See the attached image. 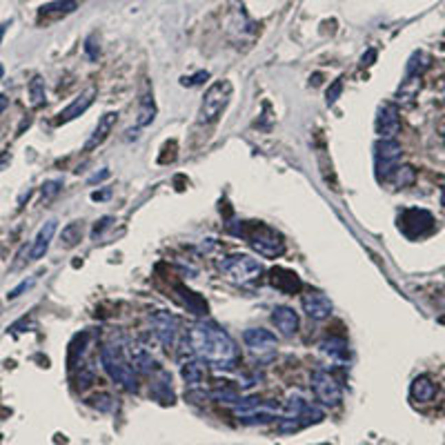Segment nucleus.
I'll return each mask as SVG.
<instances>
[{
    "instance_id": "6ab92c4d",
    "label": "nucleus",
    "mask_w": 445,
    "mask_h": 445,
    "mask_svg": "<svg viewBox=\"0 0 445 445\" xmlns=\"http://www.w3.org/2000/svg\"><path fill=\"white\" fill-rule=\"evenodd\" d=\"M321 352H323L329 361H338L343 363L347 358V340L345 338H338V336H332L321 343Z\"/></svg>"
},
{
    "instance_id": "bb28decb",
    "label": "nucleus",
    "mask_w": 445,
    "mask_h": 445,
    "mask_svg": "<svg viewBox=\"0 0 445 445\" xmlns=\"http://www.w3.org/2000/svg\"><path fill=\"white\" fill-rule=\"evenodd\" d=\"M390 181H394L396 187H410L414 181H416V172H414V167L410 165H399V169L392 174Z\"/></svg>"
},
{
    "instance_id": "79ce46f5",
    "label": "nucleus",
    "mask_w": 445,
    "mask_h": 445,
    "mask_svg": "<svg viewBox=\"0 0 445 445\" xmlns=\"http://www.w3.org/2000/svg\"><path fill=\"white\" fill-rule=\"evenodd\" d=\"M3 76H5V67H3V63H0V80H3Z\"/></svg>"
},
{
    "instance_id": "f704fd0d",
    "label": "nucleus",
    "mask_w": 445,
    "mask_h": 445,
    "mask_svg": "<svg viewBox=\"0 0 445 445\" xmlns=\"http://www.w3.org/2000/svg\"><path fill=\"white\" fill-rule=\"evenodd\" d=\"M85 52H87V56H89L91 61L98 58L100 50H96V45H94V38H87V43H85Z\"/></svg>"
},
{
    "instance_id": "f3484780",
    "label": "nucleus",
    "mask_w": 445,
    "mask_h": 445,
    "mask_svg": "<svg viewBox=\"0 0 445 445\" xmlns=\"http://www.w3.org/2000/svg\"><path fill=\"white\" fill-rule=\"evenodd\" d=\"M91 102H94V89L80 94L78 98H74V100L69 102V105L58 113V118H56V122H58V125H63V122H69V120H74V118H78L80 113H85V111H87V109L91 107Z\"/></svg>"
},
{
    "instance_id": "c9c22d12",
    "label": "nucleus",
    "mask_w": 445,
    "mask_h": 445,
    "mask_svg": "<svg viewBox=\"0 0 445 445\" xmlns=\"http://www.w3.org/2000/svg\"><path fill=\"white\" fill-rule=\"evenodd\" d=\"M105 178H109V169H102V172H96L94 176H89V185H94V183H100V181H105Z\"/></svg>"
},
{
    "instance_id": "a18cd8bd",
    "label": "nucleus",
    "mask_w": 445,
    "mask_h": 445,
    "mask_svg": "<svg viewBox=\"0 0 445 445\" xmlns=\"http://www.w3.org/2000/svg\"><path fill=\"white\" fill-rule=\"evenodd\" d=\"M443 140H445V134H443Z\"/></svg>"
},
{
    "instance_id": "7ed1b4c3",
    "label": "nucleus",
    "mask_w": 445,
    "mask_h": 445,
    "mask_svg": "<svg viewBox=\"0 0 445 445\" xmlns=\"http://www.w3.org/2000/svg\"><path fill=\"white\" fill-rule=\"evenodd\" d=\"M100 363H102V367H105V372L113 378V381L125 387V390H129V392L138 390L136 370L131 367V363L125 358V354H122V349L118 345H102Z\"/></svg>"
},
{
    "instance_id": "393cba45",
    "label": "nucleus",
    "mask_w": 445,
    "mask_h": 445,
    "mask_svg": "<svg viewBox=\"0 0 445 445\" xmlns=\"http://www.w3.org/2000/svg\"><path fill=\"white\" fill-rule=\"evenodd\" d=\"M428 67H430V56L425 52H414L408 67H405V76H423Z\"/></svg>"
},
{
    "instance_id": "4c0bfd02",
    "label": "nucleus",
    "mask_w": 445,
    "mask_h": 445,
    "mask_svg": "<svg viewBox=\"0 0 445 445\" xmlns=\"http://www.w3.org/2000/svg\"><path fill=\"white\" fill-rule=\"evenodd\" d=\"M374 58H376V52H374V50H370V52H367V54H363V58H361V65H363V67H370V65H372V61H374Z\"/></svg>"
},
{
    "instance_id": "4be33fe9",
    "label": "nucleus",
    "mask_w": 445,
    "mask_h": 445,
    "mask_svg": "<svg viewBox=\"0 0 445 445\" xmlns=\"http://www.w3.org/2000/svg\"><path fill=\"white\" fill-rule=\"evenodd\" d=\"M421 91V76H405V80L399 87V100L401 102H412Z\"/></svg>"
},
{
    "instance_id": "c03bdc74",
    "label": "nucleus",
    "mask_w": 445,
    "mask_h": 445,
    "mask_svg": "<svg viewBox=\"0 0 445 445\" xmlns=\"http://www.w3.org/2000/svg\"><path fill=\"white\" fill-rule=\"evenodd\" d=\"M441 94H443V98H445V85H443V89H441Z\"/></svg>"
},
{
    "instance_id": "a211bd4d",
    "label": "nucleus",
    "mask_w": 445,
    "mask_h": 445,
    "mask_svg": "<svg viewBox=\"0 0 445 445\" xmlns=\"http://www.w3.org/2000/svg\"><path fill=\"white\" fill-rule=\"evenodd\" d=\"M129 363L138 372H154L156 365H158L147 349L140 347V345H129Z\"/></svg>"
},
{
    "instance_id": "20e7f679",
    "label": "nucleus",
    "mask_w": 445,
    "mask_h": 445,
    "mask_svg": "<svg viewBox=\"0 0 445 445\" xmlns=\"http://www.w3.org/2000/svg\"><path fill=\"white\" fill-rule=\"evenodd\" d=\"M221 270L227 279L236 285H250L257 283L263 276V263L259 259L250 257V254H232L221 261Z\"/></svg>"
},
{
    "instance_id": "b1692460",
    "label": "nucleus",
    "mask_w": 445,
    "mask_h": 445,
    "mask_svg": "<svg viewBox=\"0 0 445 445\" xmlns=\"http://www.w3.org/2000/svg\"><path fill=\"white\" fill-rule=\"evenodd\" d=\"M156 118V105L151 96L140 98V107H138V118H136V127H147L151 125V120Z\"/></svg>"
},
{
    "instance_id": "f257e3e1",
    "label": "nucleus",
    "mask_w": 445,
    "mask_h": 445,
    "mask_svg": "<svg viewBox=\"0 0 445 445\" xmlns=\"http://www.w3.org/2000/svg\"><path fill=\"white\" fill-rule=\"evenodd\" d=\"M187 347L192 354L203 358L212 367L219 370H232L239 363V345L236 340L225 332L221 325L212 321H201L187 334Z\"/></svg>"
},
{
    "instance_id": "cd10ccee",
    "label": "nucleus",
    "mask_w": 445,
    "mask_h": 445,
    "mask_svg": "<svg viewBox=\"0 0 445 445\" xmlns=\"http://www.w3.org/2000/svg\"><path fill=\"white\" fill-rule=\"evenodd\" d=\"M181 294L185 296V303H187V307L194 312V314H203V312H207V303L198 296V294H194V292H189V290H185L183 285H178L176 287Z\"/></svg>"
},
{
    "instance_id": "2f4dec72",
    "label": "nucleus",
    "mask_w": 445,
    "mask_h": 445,
    "mask_svg": "<svg viewBox=\"0 0 445 445\" xmlns=\"http://www.w3.org/2000/svg\"><path fill=\"white\" fill-rule=\"evenodd\" d=\"M111 216H102L100 221H96V225H94V230H91V239H98V236H102V232L107 230V227L111 225Z\"/></svg>"
},
{
    "instance_id": "aec40b11",
    "label": "nucleus",
    "mask_w": 445,
    "mask_h": 445,
    "mask_svg": "<svg viewBox=\"0 0 445 445\" xmlns=\"http://www.w3.org/2000/svg\"><path fill=\"white\" fill-rule=\"evenodd\" d=\"M412 399L414 401H432L434 399V394H437V385L432 383V378L430 376H419V378H414V383H412Z\"/></svg>"
},
{
    "instance_id": "423d86ee",
    "label": "nucleus",
    "mask_w": 445,
    "mask_h": 445,
    "mask_svg": "<svg viewBox=\"0 0 445 445\" xmlns=\"http://www.w3.org/2000/svg\"><path fill=\"white\" fill-rule=\"evenodd\" d=\"M403 149L396 143V138H381L374 145V169H376V181L387 183L392 174L401 165Z\"/></svg>"
},
{
    "instance_id": "9d476101",
    "label": "nucleus",
    "mask_w": 445,
    "mask_h": 445,
    "mask_svg": "<svg viewBox=\"0 0 445 445\" xmlns=\"http://www.w3.org/2000/svg\"><path fill=\"white\" fill-rule=\"evenodd\" d=\"M301 307L310 318H314V321L329 318L332 316V310H334L329 296H325L323 292H318V290H307L305 294L301 296Z\"/></svg>"
},
{
    "instance_id": "6e6552de",
    "label": "nucleus",
    "mask_w": 445,
    "mask_h": 445,
    "mask_svg": "<svg viewBox=\"0 0 445 445\" xmlns=\"http://www.w3.org/2000/svg\"><path fill=\"white\" fill-rule=\"evenodd\" d=\"M243 340H245V345L250 347V352L254 356H259V358H272L274 354H276V347H279L276 336H274L270 329H265V327L245 329Z\"/></svg>"
},
{
    "instance_id": "412c9836",
    "label": "nucleus",
    "mask_w": 445,
    "mask_h": 445,
    "mask_svg": "<svg viewBox=\"0 0 445 445\" xmlns=\"http://www.w3.org/2000/svg\"><path fill=\"white\" fill-rule=\"evenodd\" d=\"M76 7H78V5H76V0H58V3L45 5L41 9V18H61V16H67V14L74 12Z\"/></svg>"
},
{
    "instance_id": "473e14b6",
    "label": "nucleus",
    "mask_w": 445,
    "mask_h": 445,
    "mask_svg": "<svg viewBox=\"0 0 445 445\" xmlns=\"http://www.w3.org/2000/svg\"><path fill=\"white\" fill-rule=\"evenodd\" d=\"M32 285H34V279H30V281H23V283H21V285H18V287H14L12 292H9V294H7V299H9V301H14V299H18V296H21V294H23V292H27V290H30Z\"/></svg>"
},
{
    "instance_id": "dca6fc26",
    "label": "nucleus",
    "mask_w": 445,
    "mask_h": 445,
    "mask_svg": "<svg viewBox=\"0 0 445 445\" xmlns=\"http://www.w3.org/2000/svg\"><path fill=\"white\" fill-rule=\"evenodd\" d=\"M56 227H58V223L56 221H47L41 230H38L36 234V239L32 243V250H30V259L32 261H38V259H43L47 250H50V245H52V239H54V234H56Z\"/></svg>"
},
{
    "instance_id": "a878e982",
    "label": "nucleus",
    "mask_w": 445,
    "mask_h": 445,
    "mask_svg": "<svg viewBox=\"0 0 445 445\" xmlns=\"http://www.w3.org/2000/svg\"><path fill=\"white\" fill-rule=\"evenodd\" d=\"M27 94H30V102L34 107L43 105V102H45V80L41 78V76H34V78L30 80Z\"/></svg>"
},
{
    "instance_id": "ea45409f",
    "label": "nucleus",
    "mask_w": 445,
    "mask_h": 445,
    "mask_svg": "<svg viewBox=\"0 0 445 445\" xmlns=\"http://www.w3.org/2000/svg\"><path fill=\"white\" fill-rule=\"evenodd\" d=\"M7 107H9V98H7V94H0V116H3Z\"/></svg>"
},
{
    "instance_id": "58836bf2",
    "label": "nucleus",
    "mask_w": 445,
    "mask_h": 445,
    "mask_svg": "<svg viewBox=\"0 0 445 445\" xmlns=\"http://www.w3.org/2000/svg\"><path fill=\"white\" fill-rule=\"evenodd\" d=\"M9 163H12V154H9V151H3V154H0V172L7 169Z\"/></svg>"
},
{
    "instance_id": "ddd939ff",
    "label": "nucleus",
    "mask_w": 445,
    "mask_h": 445,
    "mask_svg": "<svg viewBox=\"0 0 445 445\" xmlns=\"http://www.w3.org/2000/svg\"><path fill=\"white\" fill-rule=\"evenodd\" d=\"M270 283H272V287H276L281 292V294H299L303 290L301 276L287 268H274L270 272Z\"/></svg>"
},
{
    "instance_id": "c756f323",
    "label": "nucleus",
    "mask_w": 445,
    "mask_h": 445,
    "mask_svg": "<svg viewBox=\"0 0 445 445\" xmlns=\"http://www.w3.org/2000/svg\"><path fill=\"white\" fill-rule=\"evenodd\" d=\"M340 94H343V80H334L332 83V87L327 89V94H325V98H327V105H334V102L340 98Z\"/></svg>"
},
{
    "instance_id": "5701e85b",
    "label": "nucleus",
    "mask_w": 445,
    "mask_h": 445,
    "mask_svg": "<svg viewBox=\"0 0 445 445\" xmlns=\"http://www.w3.org/2000/svg\"><path fill=\"white\" fill-rule=\"evenodd\" d=\"M80 241H83V223L74 221V223H67L63 227V232H61L63 248H76Z\"/></svg>"
},
{
    "instance_id": "e433bc0d",
    "label": "nucleus",
    "mask_w": 445,
    "mask_h": 445,
    "mask_svg": "<svg viewBox=\"0 0 445 445\" xmlns=\"http://www.w3.org/2000/svg\"><path fill=\"white\" fill-rule=\"evenodd\" d=\"M111 196V189H102V192H94L91 194V201H107Z\"/></svg>"
},
{
    "instance_id": "72a5a7b5",
    "label": "nucleus",
    "mask_w": 445,
    "mask_h": 445,
    "mask_svg": "<svg viewBox=\"0 0 445 445\" xmlns=\"http://www.w3.org/2000/svg\"><path fill=\"white\" fill-rule=\"evenodd\" d=\"M61 185H63L61 181H50V183H45V185H43V196H45V198L56 196V194L61 192Z\"/></svg>"
},
{
    "instance_id": "f03ea898",
    "label": "nucleus",
    "mask_w": 445,
    "mask_h": 445,
    "mask_svg": "<svg viewBox=\"0 0 445 445\" xmlns=\"http://www.w3.org/2000/svg\"><path fill=\"white\" fill-rule=\"evenodd\" d=\"M232 232L248 241L263 259H279L285 254V239H283V234L279 230H274V227H270L268 223L243 221L239 223L236 230L232 227Z\"/></svg>"
},
{
    "instance_id": "c85d7f7f",
    "label": "nucleus",
    "mask_w": 445,
    "mask_h": 445,
    "mask_svg": "<svg viewBox=\"0 0 445 445\" xmlns=\"http://www.w3.org/2000/svg\"><path fill=\"white\" fill-rule=\"evenodd\" d=\"M183 378L187 383H198L203 378V367L201 363H196V361H189L183 365Z\"/></svg>"
},
{
    "instance_id": "37998d69",
    "label": "nucleus",
    "mask_w": 445,
    "mask_h": 445,
    "mask_svg": "<svg viewBox=\"0 0 445 445\" xmlns=\"http://www.w3.org/2000/svg\"><path fill=\"white\" fill-rule=\"evenodd\" d=\"M3 34H5V25H0V38H3Z\"/></svg>"
},
{
    "instance_id": "9b49d317",
    "label": "nucleus",
    "mask_w": 445,
    "mask_h": 445,
    "mask_svg": "<svg viewBox=\"0 0 445 445\" xmlns=\"http://www.w3.org/2000/svg\"><path fill=\"white\" fill-rule=\"evenodd\" d=\"M399 131H401L399 107L394 102H385V105L378 107V113H376V134L381 138H396Z\"/></svg>"
},
{
    "instance_id": "0eeeda50",
    "label": "nucleus",
    "mask_w": 445,
    "mask_h": 445,
    "mask_svg": "<svg viewBox=\"0 0 445 445\" xmlns=\"http://www.w3.org/2000/svg\"><path fill=\"white\" fill-rule=\"evenodd\" d=\"M399 227L408 239H421V236L430 234L434 227V219L428 210H419V207H410L399 216Z\"/></svg>"
},
{
    "instance_id": "39448f33",
    "label": "nucleus",
    "mask_w": 445,
    "mask_h": 445,
    "mask_svg": "<svg viewBox=\"0 0 445 445\" xmlns=\"http://www.w3.org/2000/svg\"><path fill=\"white\" fill-rule=\"evenodd\" d=\"M232 94H234V87H232L230 80L214 83L212 87L205 91V96H203L201 109H198V122L212 125V122L219 120L223 116V111L227 109V105H230Z\"/></svg>"
},
{
    "instance_id": "2eb2a0df",
    "label": "nucleus",
    "mask_w": 445,
    "mask_h": 445,
    "mask_svg": "<svg viewBox=\"0 0 445 445\" xmlns=\"http://www.w3.org/2000/svg\"><path fill=\"white\" fill-rule=\"evenodd\" d=\"M116 120H118V111H105V113H102V116L98 118L96 129H94V134L89 136L87 143H85V151H91V149H96L98 145L105 143L107 136L111 134L113 125H116Z\"/></svg>"
},
{
    "instance_id": "1a4fd4ad",
    "label": "nucleus",
    "mask_w": 445,
    "mask_h": 445,
    "mask_svg": "<svg viewBox=\"0 0 445 445\" xmlns=\"http://www.w3.org/2000/svg\"><path fill=\"white\" fill-rule=\"evenodd\" d=\"M151 325H154V334L160 340L163 347H174L178 340V318L172 314V312L158 310L151 314Z\"/></svg>"
},
{
    "instance_id": "7c9ffc66",
    "label": "nucleus",
    "mask_w": 445,
    "mask_h": 445,
    "mask_svg": "<svg viewBox=\"0 0 445 445\" xmlns=\"http://www.w3.org/2000/svg\"><path fill=\"white\" fill-rule=\"evenodd\" d=\"M207 78H210V74H207V72H198V74H194V76H189V78H187V76H183L181 85H183V87H196V85H201V83L207 80Z\"/></svg>"
},
{
    "instance_id": "4468645a",
    "label": "nucleus",
    "mask_w": 445,
    "mask_h": 445,
    "mask_svg": "<svg viewBox=\"0 0 445 445\" xmlns=\"http://www.w3.org/2000/svg\"><path fill=\"white\" fill-rule=\"evenodd\" d=\"M272 323L276 325L279 334L285 338L296 336L299 332V314L287 305H279L272 310Z\"/></svg>"
},
{
    "instance_id": "f8f14e48",
    "label": "nucleus",
    "mask_w": 445,
    "mask_h": 445,
    "mask_svg": "<svg viewBox=\"0 0 445 445\" xmlns=\"http://www.w3.org/2000/svg\"><path fill=\"white\" fill-rule=\"evenodd\" d=\"M312 387H314V394L318 396V401H323L325 405H338L340 403V396H343L340 385L327 372L312 374Z\"/></svg>"
},
{
    "instance_id": "a19ab883",
    "label": "nucleus",
    "mask_w": 445,
    "mask_h": 445,
    "mask_svg": "<svg viewBox=\"0 0 445 445\" xmlns=\"http://www.w3.org/2000/svg\"><path fill=\"white\" fill-rule=\"evenodd\" d=\"M441 203L445 205V183H443V187H441Z\"/></svg>"
}]
</instances>
